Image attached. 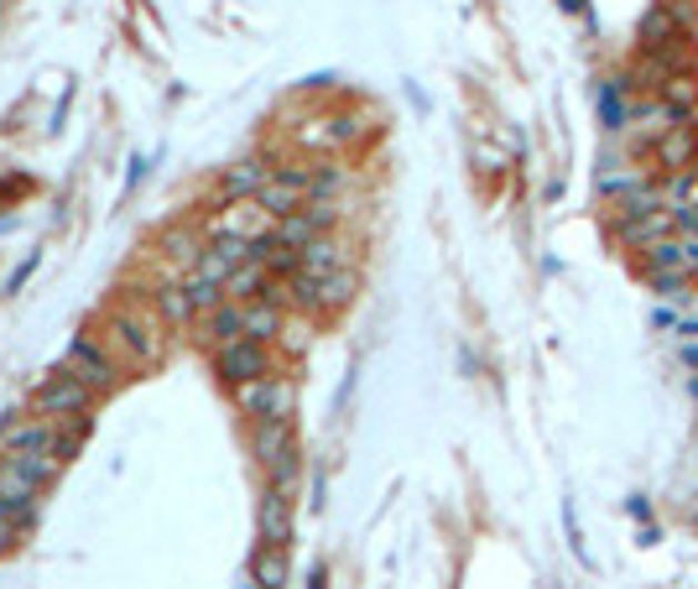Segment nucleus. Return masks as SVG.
<instances>
[{"label":"nucleus","mask_w":698,"mask_h":589,"mask_svg":"<svg viewBox=\"0 0 698 589\" xmlns=\"http://www.w3.org/2000/svg\"><path fill=\"white\" fill-rule=\"evenodd\" d=\"M245 339H256V345H266V339H276L282 334V303H266V297H256V303H245Z\"/></svg>","instance_id":"nucleus-14"},{"label":"nucleus","mask_w":698,"mask_h":589,"mask_svg":"<svg viewBox=\"0 0 698 589\" xmlns=\"http://www.w3.org/2000/svg\"><path fill=\"white\" fill-rule=\"evenodd\" d=\"M340 266H350V256H344V245L334 241V235H313V241L303 245V272L328 277V272H340Z\"/></svg>","instance_id":"nucleus-12"},{"label":"nucleus","mask_w":698,"mask_h":589,"mask_svg":"<svg viewBox=\"0 0 698 589\" xmlns=\"http://www.w3.org/2000/svg\"><path fill=\"white\" fill-rule=\"evenodd\" d=\"M220 376L230 386L266 376V345H256V339H235V345H224L220 349Z\"/></svg>","instance_id":"nucleus-5"},{"label":"nucleus","mask_w":698,"mask_h":589,"mask_svg":"<svg viewBox=\"0 0 698 589\" xmlns=\"http://www.w3.org/2000/svg\"><path fill=\"white\" fill-rule=\"evenodd\" d=\"M162 251L172 261H183V266H199V256H204V245H199L193 230H162Z\"/></svg>","instance_id":"nucleus-22"},{"label":"nucleus","mask_w":698,"mask_h":589,"mask_svg":"<svg viewBox=\"0 0 698 589\" xmlns=\"http://www.w3.org/2000/svg\"><path fill=\"white\" fill-rule=\"evenodd\" d=\"M256 199H261V209H272L276 220H287V214H297V209H303L307 199H313V193H307V183H297V177L276 173L272 183H266V189L256 193Z\"/></svg>","instance_id":"nucleus-9"},{"label":"nucleus","mask_w":698,"mask_h":589,"mask_svg":"<svg viewBox=\"0 0 698 589\" xmlns=\"http://www.w3.org/2000/svg\"><path fill=\"white\" fill-rule=\"evenodd\" d=\"M694 152H698V131L694 125H672L657 146H651V156H657V167H667V173H682V167H694Z\"/></svg>","instance_id":"nucleus-8"},{"label":"nucleus","mask_w":698,"mask_h":589,"mask_svg":"<svg viewBox=\"0 0 698 589\" xmlns=\"http://www.w3.org/2000/svg\"><path fill=\"white\" fill-rule=\"evenodd\" d=\"M292 397H297V392H292L287 376H272V413H266V423H287V417H292Z\"/></svg>","instance_id":"nucleus-25"},{"label":"nucleus","mask_w":698,"mask_h":589,"mask_svg":"<svg viewBox=\"0 0 698 589\" xmlns=\"http://www.w3.org/2000/svg\"><path fill=\"white\" fill-rule=\"evenodd\" d=\"M276 214L272 209H261V199H245V204L235 209V214H224L220 225H214V235H240V241H261V235H272Z\"/></svg>","instance_id":"nucleus-6"},{"label":"nucleus","mask_w":698,"mask_h":589,"mask_svg":"<svg viewBox=\"0 0 698 589\" xmlns=\"http://www.w3.org/2000/svg\"><path fill=\"white\" fill-rule=\"evenodd\" d=\"M350 297H355V272H350V266H340V272L318 277V308H324V313L344 308Z\"/></svg>","instance_id":"nucleus-19"},{"label":"nucleus","mask_w":698,"mask_h":589,"mask_svg":"<svg viewBox=\"0 0 698 589\" xmlns=\"http://www.w3.org/2000/svg\"><path fill=\"white\" fill-rule=\"evenodd\" d=\"M344 189V173H334V167H324V173H313V199H328V193Z\"/></svg>","instance_id":"nucleus-28"},{"label":"nucleus","mask_w":698,"mask_h":589,"mask_svg":"<svg viewBox=\"0 0 698 589\" xmlns=\"http://www.w3.org/2000/svg\"><path fill=\"white\" fill-rule=\"evenodd\" d=\"M156 308H162L168 324H188V318H193V293H188V287H162V293H156Z\"/></svg>","instance_id":"nucleus-24"},{"label":"nucleus","mask_w":698,"mask_h":589,"mask_svg":"<svg viewBox=\"0 0 698 589\" xmlns=\"http://www.w3.org/2000/svg\"><path fill=\"white\" fill-rule=\"evenodd\" d=\"M63 370H73V376H79L89 392H110V386L120 382L115 360H110V355H100L89 339H73V345L63 349Z\"/></svg>","instance_id":"nucleus-4"},{"label":"nucleus","mask_w":698,"mask_h":589,"mask_svg":"<svg viewBox=\"0 0 698 589\" xmlns=\"http://www.w3.org/2000/svg\"><path fill=\"white\" fill-rule=\"evenodd\" d=\"M688 230H698V220H694V225H688Z\"/></svg>","instance_id":"nucleus-32"},{"label":"nucleus","mask_w":698,"mask_h":589,"mask_svg":"<svg viewBox=\"0 0 698 589\" xmlns=\"http://www.w3.org/2000/svg\"><path fill=\"white\" fill-rule=\"evenodd\" d=\"M563 6H568V11H584V0H563Z\"/></svg>","instance_id":"nucleus-31"},{"label":"nucleus","mask_w":698,"mask_h":589,"mask_svg":"<svg viewBox=\"0 0 698 589\" xmlns=\"http://www.w3.org/2000/svg\"><path fill=\"white\" fill-rule=\"evenodd\" d=\"M272 177H276V167H266V162H240V167H230V177H224V199H256Z\"/></svg>","instance_id":"nucleus-13"},{"label":"nucleus","mask_w":698,"mask_h":589,"mask_svg":"<svg viewBox=\"0 0 698 589\" xmlns=\"http://www.w3.org/2000/svg\"><path fill=\"white\" fill-rule=\"evenodd\" d=\"M110 334H115L120 345H125V355L131 360H162V349H168V339H162V329H156L146 313H115V324H110Z\"/></svg>","instance_id":"nucleus-2"},{"label":"nucleus","mask_w":698,"mask_h":589,"mask_svg":"<svg viewBox=\"0 0 698 589\" xmlns=\"http://www.w3.org/2000/svg\"><path fill=\"white\" fill-rule=\"evenodd\" d=\"M188 293H193V308H220V303H224V282L193 277V282H188Z\"/></svg>","instance_id":"nucleus-27"},{"label":"nucleus","mask_w":698,"mask_h":589,"mask_svg":"<svg viewBox=\"0 0 698 589\" xmlns=\"http://www.w3.org/2000/svg\"><path fill=\"white\" fill-rule=\"evenodd\" d=\"M204 339H214V345H235V339H245V313L240 308H209V324H204Z\"/></svg>","instance_id":"nucleus-16"},{"label":"nucleus","mask_w":698,"mask_h":589,"mask_svg":"<svg viewBox=\"0 0 698 589\" xmlns=\"http://www.w3.org/2000/svg\"><path fill=\"white\" fill-rule=\"evenodd\" d=\"M682 241V266H688V277H698V230H678Z\"/></svg>","instance_id":"nucleus-29"},{"label":"nucleus","mask_w":698,"mask_h":589,"mask_svg":"<svg viewBox=\"0 0 698 589\" xmlns=\"http://www.w3.org/2000/svg\"><path fill=\"white\" fill-rule=\"evenodd\" d=\"M615 230L630 251H651L657 241L678 235V214L672 209H651V214H615Z\"/></svg>","instance_id":"nucleus-3"},{"label":"nucleus","mask_w":698,"mask_h":589,"mask_svg":"<svg viewBox=\"0 0 698 589\" xmlns=\"http://www.w3.org/2000/svg\"><path fill=\"white\" fill-rule=\"evenodd\" d=\"M694 392H698V382H694Z\"/></svg>","instance_id":"nucleus-33"},{"label":"nucleus","mask_w":698,"mask_h":589,"mask_svg":"<svg viewBox=\"0 0 698 589\" xmlns=\"http://www.w3.org/2000/svg\"><path fill=\"white\" fill-rule=\"evenodd\" d=\"M651 287H657V293L662 297H688V287H694L698 277H688V272H651Z\"/></svg>","instance_id":"nucleus-26"},{"label":"nucleus","mask_w":698,"mask_h":589,"mask_svg":"<svg viewBox=\"0 0 698 589\" xmlns=\"http://www.w3.org/2000/svg\"><path fill=\"white\" fill-rule=\"evenodd\" d=\"M678 32H682V27H678V17H672V11H667L662 0H657V6L647 11V17H641V52H647V48H662V42H672Z\"/></svg>","instance_id":"nucleus-17"},{"label":"nucleus","mask_w":698,"mask_h":589,"mask_svg":"<svg viewBox=\"0 0 698 589\" xmlns=\"http://www.w3.org/2000/svg\"><path fill=\"white\" fill-rule=\"evenodd\" d=\"M651 272H688V266H682V241L678 235H667V241H657L647 251V277Z\"/></svg>","instance_id":"nucleus-23"},{"label":"nucleus","mask_w":698,"mask_h":589,"mask_svg":"<svg viewBox=\"0 0 698 589\" xmlns=\"http://www.w3.org/2000/svg\"><path fill=\"white\" fill-rule=\"evenodd\" d=\"M256 454H261V465H276L282 454H292V417L287 423H261L256 428Z\"/></svg>","instance_id":"nucleus-18"},{"label":"nucleus","mask_w":698,"mask_h":589,"mask_svg":"<svg viewBox=\"0 0 698 589\" xmlns=\"http://www.w3.org/2000/svg\"><path fill=\"white\" fill-rule=\"evenodd\" d=\"M89 392L73 370H58V376H48V382L37 386V413L42 417H73V413H89Z\"/></svg>","instance_id":"nucleus-1"},{"label":"nucleus","mask_w":698,"mask_h":589,"mask_svg":"<svg viewBox=\"0 0 698 589\" xmlns=\"http://www.w3.org/2000/svg\"><path fill=\"white\" fill-rule=\"evenodd\" d=\"M261 538H266V548H287V538H292L287 490H272V496H266V506H261Z\"/></svg>","instance_id":"nucleus-11"},{"label":"nucleus","mask_w":698,"mask_h":589,"mask_svg":"<svg viewBox=\"0 0 698 589\" xmlns=\"http://www.w3.org/2000/svg\"><path fill=\"white\" fill-rule=\"evenodd\" d=\"M251 573H256V589H282L287 585V554L282 548H261Z\"/></svg>","instance_id":"nucleus-21"},{"label":"nucleus","mask_w":698,"mask_h":589,"mask_svg":"<svg viewBox=\"0 0 698 589\" xmlns=\"http://www.w3.org/2000/svg\"><path fill=\"white\" fill-rule=\"evenodd\" d=\"M17 527H21V521H11L6 511H0V558H6L11 548H17Z\"/></svg>","instance_id":"nucleus-30"},{"label":"nucleus","mask_w":698,"mask_h":589,"mask_svg":"<svg viewBox=\"0 0 698 589\" xmlns=\"http://www.w3.org/2000/svg\"><path fill=\"white\" fill-rule=\"evenodd\" d=\"M657 100H662L667 110H672V115H682V121H688V115L698 110V73H694V69L667 73L662 89H657Z\"/></svg>","instance_id":"nucleus-10"},{"label":"nucleus","mask_w":698,"mask_h":589,"mask_svg":"<svg viewBox=\"0 0 698 589\" xmlns=\"http://www.w3.org/2000/svg\"><path fill=\"white\" fill-rule=\"evenodd\" d=\"M0 444H6V454H27V449H48L58 444V423L52 417H37V423H6L0 428Z\"/></svg>","instance_id":"nucleus-7"},{"label":"nucleus","mask_w":698,"mask_h":589,"mask_svg":"<svg viewBox=\"0 0 698 589\" xmlns=\"http://www.w3.org/2000/svg\"><path fill=\"white\" fill-rule=\"evenodd\" d=\"M235 402H240V407H245L251 417H261V423H266V413H272V376L240 382V386H235Z\"/></svg>","instance_id":"nucleus-20"},{"label":"nucleus","mask_w":698,"mask_h":589,"mask_svg":"<svg viewBox=\"0 0 698 589\" xmlns=\"http://www.w3.org/2000/svg\"><path fill=\"white\" fill-rule=\"evenodd\" d=\"M266 287H272V272H266V266L251 256V261H245V266L235 272V277L224 282V297H245V303H256Z\"/></svg>","instance_id":"nucleus-15"}]
</instances>
